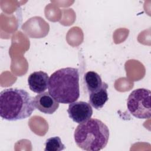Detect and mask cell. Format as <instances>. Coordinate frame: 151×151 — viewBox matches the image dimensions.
Here are the masks:
<instances>
[{"instance_id":"52a82bcc","label":"cell","mask_w":151,"mask_h":151,"mask_svg":"<svg viewBox=\"0 0 151 151\" xmlns=\"http://www.w3.org/2000/svg\"><path fill=\"white\" fill-rule=\"evenodd\" d=\"M49 78L48 74L45 72L42 71L33 72L28 78L29 89L38 94L44 92L48 87Z\"/></svg>"},{"instance_id":"6da1fadb","label":"cell","mask_w":151,"mask_h":151,"mask_svg":"<svg viewBox=\"0 0 151 151\" xmlns=\"http://www.w3.org/2000/svg\"><path fill=\"white\" fill-rule=\"evenodd\" d=\"M48 88L50 94L58 103L76 101L80 97L78 70L66 67L55 71L49 78Z\"/></svg>"},{"instance_id":"5b68a950","label":"cell","mask_w":151,"mask_h":151,"mask_svg":"<svg viewBox=\"0 0 151 151\" xmlns=\"http://www.w3.org/2000/svg\"><path fill=\"white\" fill-rule=\"evenodd\" d=\"M67 113L73 122L80 124L91 118L93 109L89 103L83 101H74L69 104Z\"/></svg>"},{"instance_id":"277c9868","label":"cell","mask_w":151,"mask_h":151,"mask_svg":"<svg viewBox=\"0 0 151 151\" xmlns=\"http://www.w3.org/2000/svg\"><path fill=\"white\" fill-rule=\"evenodd\" d=\"M150 91L146 88H137L129 94L127 107L130 114L137 119H149L151 116Z\"/></svg>"},{"instance_id":"30bf717a","label":"cell","mask_w":151,"mask_h":151,"mask_svg":"<svg viewBox=\"0 0 151 151\" xmlns=\"http://www.w3.org/2000/svg\"><path fill=\"white\" fill-rule=\"evenodd\" d=\"M64 149L65 146L58 136L48 138L45 143V151H61Z\"/></svg>"},{"instance_id":"ba28073f","label":"cell","mask_w":151,"mask_h":151,"mask_svg":"<svg viewBox=\"0 0 151 151\" xmlns=\"http://www.w3.org/2000/svg\"><path fill=\"white\" fill-rule=\"evenodd\" d=\"M107 88V84L105 82H103L100 88L94 92L89 93L88 103L93 107L99 110L103 107L109 99Z\"/></svg>"},{"instance_id":"3957f363","label":"cell","mask_w":151,"mask_h":151,"mask_svg":"<svg viewBox=\"0 0 151 151\" xmlns=\"http://www.w3.org/2000/svg\"><path fill=\"white\" fill-rule=\"evenodd\" d=\"M74 137L76 145L81 149L98 151L107 145L109 139V130L101 120L90 119L77 126Z\"/></svg>"},{"instance_id":"8992f818","label":"cell","mask_w":151,"mask_h":151,"mask_svg":"<svg viewBox=\"0 0 151 151\" xmlns=\"http://www.w3.org/2000/svg\"><path fill=\"white\" fill-rule=\"evenodd\" d=\"M35 107L41 112L51 114L58 108L59 103L48 92H43L35 96L33 99Z\"/></svg>"},{"instance_id":"7a4b0ae2","label":"cell","mask_w":151,"mask_h":151,"mask_svg":"<svg viewBox=\"0 0 151 151\" xmlns=\"http://www.w3.org/2000/svg\"><path fill=\"white\" fill-rule=\"evenodd\" d=\"M35 109L33 100L25 90L9 88L0 93V116L8 121L29 117Z\"/></svg>"},{"instance_id":"9c48e42d","label":"cell","mask_w":151,"mask_h":151,"mask_svg":"<svg viewBox=\"0 0 151 151\" xmlns=\"http://www.w3.org/2000/svg\"><path fill=\"white\" fill-rule=\"evenodd\" d=\"M84 81L89 93L94 92L100 88L103 83L99 74L93 71H89L85 73L84 76Z\"/></svg>"}]
</instances>
